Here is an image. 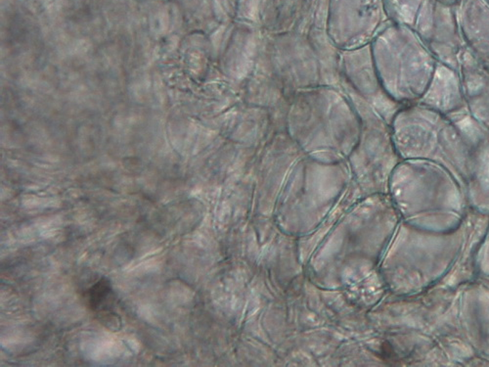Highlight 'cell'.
<instances>
[{"label": "cell", "instance_id": "cell-1", "mask_svg": "<svg viewBox=\"0 0 489 367\" xmlns=\"http://www.w3.org/2000/svg\"><path fill=\"white\" fill-rule=\"evenodd\" d=\"M89 308L97 314L100 321L110 329L120 328L121 318L114 311L115 294L112 284L106 278L99 279L86 293Z\"/></svg>", "mask_w": 489, "mask_h": 367}]
</instances>
